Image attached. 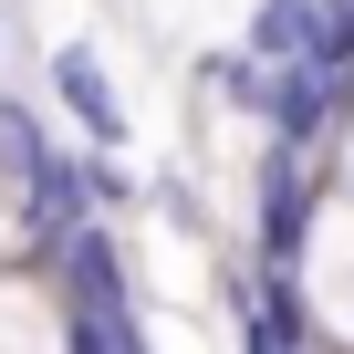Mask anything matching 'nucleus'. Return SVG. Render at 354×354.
Segmentation results:
<instances>
[{
  "label": "nucleus",
  "instance_id": "obj_1",
  "mask_svg": "<svg viewBox=\"0 0 354 354\" xmlns=\"http://www.w3.org/2000/svg\"><path fill=\"white\" fill-rule=\"evenodd\" d=\"M209 94L230 115H250L271 136V156H313L333 136V115H344V84L333 73H261L250 53H209Z\"/></svg>",
  "mask_w": 354,
  "mask_h": 354
},
{
  "label": "nucleus",
  "instance_id": "obj_3",
  "mask_svg": "<svg viewBox=\"0 0 354 354\" xmlns=\"http://www.w3.org/2000/svg\"><path fill=\"white\" fill-rule=\"evenodd\" d=\"M53 94H63V115L84 125V156H115L136 125H125V94L104 84V63H94V42H63L53 53Z\"/></svg>",
  "mask_w": 354,
  "mask_h": 354
},
{
  "label": "nucleus",
  "instance_id": "obj_7",
  "mask_svg": "<svg viewBox=\"0 0 354 354\" xmlns=\"http://www.w3.org/2000/svg\"><path fill=\"white\" fill-rule=\"evenodd\" d=\"M84 167V198L94 209H136V177H125V156H73Z\"/></svg>",
  "mask_w": 354,
  "mask_h": 354
},
{
  "label": "nucleus",
  "instance_id": "obj_4",
  "mask_svg": "<svg viewBox=\"0 0 354 354\" xmlns=\"http://www.w3.org/2000/svg\"><path fill=\"white\" fill-rule=\"evenodd\" d=\"M240 53H250L261 73H313V63H323V0H261Z\"/></svg>",
  "mask_w": 354,
  "mask_h": 354
},
{
  "label": "nucleus",
  "instance_id": "obj_5",
  "mask_svg": "<svg viewBox=\"0 0 354 354\" xmlns=\"http://www.w3.org/2000/svg\"><path fill=\"white\" fill-rule=\"evenodd\" d=\"M53 261H63V302L73 313H136V281H125V261H115L104 230H73Z\"/></svg>",
  "mask_w": 354,
  "mask_h": 354
},
{
  "label": "nucleus",
  "instance_id": "obj_2",
  "mask_svg": "<svg viewBox=\"0 0 354 354\" xmlns=\"http://www.w3.org/2000/svg\"><path fill=\"white\" fill-rule=\"evenodd\" d=\"M313 209V177H302V156H261V198H250V230H261V271L271 281H292V261H302V219Z\"/></svg>",
  "mask_w": 354,
  "mask_h": 354
},
{
  "label": "nucleus",
  "instance_id": "obj_6",
  "mask_svg": "<svg viewBox=\"0 0 354 354\" xmlns=\"http://www.w3.org/2000/svg\"><path fill=\"white\" fill-rule=\"evenodd\" d=\"M63 354H146V323L136 313H73Z\"/></svg>",
  "mask_w": 354,
  "mask_h": 354
}]
</instances>
